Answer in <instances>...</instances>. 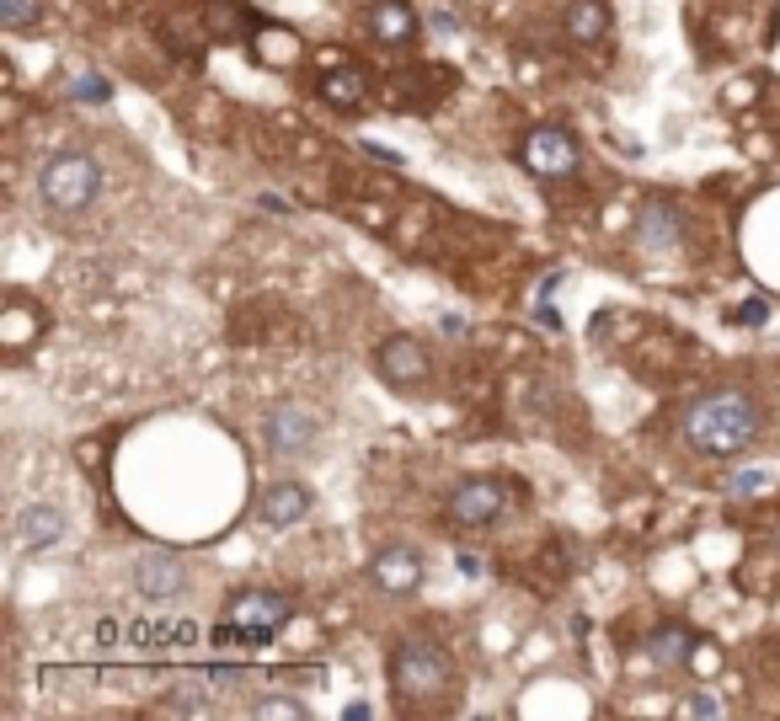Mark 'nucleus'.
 <instances>
[{
  "label": "nucleus",
  "mask_w": 780,
  "mask_h": 721,
  "mask_svg": "<svg viewBox=\"0 0 780 721\" xmlns=\"http://www.w3.org/2000/svg\"><path fill=\"white\" fill-rule=\"evenodd\" d=\"M684 444L695 455L738 459L765 439V406L748 391H706L684 406Z\"/></svg>",
  "instance_id": "nucleus-1"
},
{
  "label": "nucleus",
  "mask_w": 780,
  "mask_h": 721,
  "mask_svg": "<svg viewBox=\"0 0 780 721\" xmlns=\"http://www.w3.org/2000/svg\"><path fill=\"white\" fill-rule=\"evenodd\" d=\"M102 161L97 155H86V150H60V155H49L43 161V172H38V198H43V208L49 214H86L97 198H102Z\"/></svg>",
  "instance_id": "nucleus-2"
},
{
  "label": "nucleus",
  "mask_w": 780,
  "mask_h": 721,
  "mask_svg": "<svg viewBox=\"0 0 780 721\" xmlns=\"http://www.w3.org/2000/svg\"><path fill=\"white\" fill-rule=\"evenodd\" d=\"M450 679H455V662L433 636H406L390 653V684L401 700H433L450 690Z\"/></svg>",
  "instance_id": "nucleus-3"
},
{
  "label": "nucleus",
  "mask_w": 780,
  "mask_h": 721,
  "mask_svg": "<svg viewBox=\"0 0 780 721\" xmlns=\"http://www.w3.org/2000/svg\"><path fill=\"white\" fill-rule=\"evenodd\" d=\"M262 450L273 459H311L322 450V417L300 401H278L262 412Z\"/></svg>",
  "instance_id": "nucleus-4"
},
{
  "label": "nucleus",
  "mask_w": 780,
  "mask_h": 721,
  "mask_svg": "<svg viewBox=\"0 0 780 721\" xmlns=\"http://www.w3.org/2000/svg\"><path fill=\"white\" fill-rule=\"evenodd\" d=\"M289 620H294V598L278 589H247L225 604V636H241V642H267Z\"/></svg>",
  "instance_id": "nucleus-5"
},
{
  "label": "nucleus",
  "mask_w": 780,
  "mask_h": 721,
  "mask_svg": "<svg viewBox=\"0 0 780 721\" xmlns=\"http://www.w3.org/2000/svg\"><path fill=\"white\" fill-rule=\"evenodd\" d=\"M450 519L465 529H492L498 519H508V508H514V492H508V481H498V476H465L455 492H450Z\"/></svg>",
  "instance_id": "nucleus-6"
},
{
  "label": "nucleus",
  "mask_w": 780,
  "mask_h": 721,
  "mask_svg": "<svg viewBox=\"0 0 780 721\" xmlns=\"http://www.w3.org/2000/svg\"><path fill=\"white\" fill-rule=\"evenodd\" d=\"M524 166L534 172V177H573L578 172V161H583V150H578V139L562 129V124H540V129L524 134Z\"/></svg>",
  "instance_id": "nucleus-7"
},
{
  "label": "nucleus",
  "mask_w": 780,
  "mask_h": 721,
  "mask_svg": "<svg viewBox=\"0 0 780 721\" xmlns=\"http://www.w3.org/2000/svg\"><path fill=\"white\" fill-rule=\"evenodd\" d=\"M375 369H380V380L395 385V391H417V385L428 380L433 358H428V347H423L412 331H390L386 342L375 347Z\"/></svg>",
  "instance_id": "nucleus-8"
},
{
  "label": "nucleus",
  "mask_w": 780,
  "mask_h": 721,
  "mask_svg": "<svg viewBox=\"0 0 780 721\" xmlns=\"http://www.w3.org/2000/svg\"><path fill=\"white\" fill-rule=\"evenodd\" d=\"M369 583L386 593H417V583H423V551L406 545V540L380 545L375 561H369Z\"/></svg>",
  "instance_id": "nucleus-9"
},
{
  "label": "nucleus",
  "mask_w": 780,
  "mask_h": 721,
  "mask_svg": "<svg viewBox=\"0 0 780 721\" xmlns=\"http://www.w3.org/2000/svg\"><path fill=\"white\" fill-rule=\"evenodd\" d=\"M311 508H316V497H311V486H300V481H267L257 492V519L267 529L300 524Z\"/></svg>",
  "instance_id": "nucleus-10"
},
{
  "label": "nucleus",
  "mask_w": 780,
  "mask_h": 721,
  "mask_svg": "<svg viewBox=\"0 0 780 721\" xmlns=\"http://www.w3.org/2000/svg\"><path fill=\"white\" fill-rule=\"evenodd\" d=\"M134 589L144 593V598H155V604L183 598V593H188V561H183V556L155 551V556H144V561L134 567Z\"/></svg>",
  "instance_id": "nucleus-11"
},
{
  "label": "nucleus",
  "mask_w": 780,
  "mask_h": 721,
  "mask_svg": "<svg viewBox=\"0 0 780 721\" xmlns=\"http://www.w3.org/2000/svg\"><path fill=\"white\" fill-rule=\"evenodd\" d=\"M637 241L647 252H674L684 241V214L668 203V198H647L642 214H637Z\"/></svg>",
  "instance_id": "nucleus-12"
},
{
  "label": "nucleus",
  "mask_w": 780,
  "mask_h": 721,
  "mask_svg": "<svg viewBox=\"0 0 780 721\" xmlns=\"http://www.w3.org/2000/svg\"><path fill=\"white\" fill-rule=\"evenodd\" d=\"M16 540H22L27 551L60 545V540H65V508H54V503H27V508L16 514Z\"/></svg>",
  "instance_id": "nucleus-13"
},
{
  "label": "nucleus",
  "mask_w": 780,
  "mask_h": 721,
  "mask_svg": "<svg viewBox=\"0 0 780 721\" xmlns=\"http://www.w3.org/2000/svg\"><path fill=\"white\" fill-rule=\"evenodd\" d=\"M609 0H567V11H562V27H567V38L573 43H599V38H609Z\"/></svg>",
  "instance_id": "nucleus-14"
},
{
  "label": "nucleus",
  "mask_w": 780,
  "mask_h": 721,
  "mask_svg": "<svg viewBox=\"0 0 780 721\" xmlns=\"http://www.w3.org/2000/svg\"><path fill=\"white\" fill-rule=\"evenodd\" d=\"M369 33L380 43H412L417 38V11L406 0H375L369 5Z\"/></svg>",
  "instance_id": "nucleus-15"
},
{
  "label": "nucleus",
  "mask_w": 780,
  "mask_h": 721,
  "mask_svg": "<svg viewBox=\"0 0 780 721\" xmlns=\"http://www.w3.org/2000/svg\"><path fill=\"white\" fill-rule=\"evenodd\" d=\"M695 653V636L684 631V625H663V631H652L647 636V657L657 668H684Z\"/></svg>",
  "instance_id": "nucleus-16"
},
{
  "label": "nucleus",
  "mask_w": 780,
  "mask_h": 721,
  "mask_svg": "<svg viewBox=\"0 0 780 721\" xmlns=\"http://www.w3.org/2000/svg\"><path fill=\"white\" fill-rule=\"evenodd\" d=\"M322 91H326V102L331 107H358L364 102V91H369V75L358 65H342V69H331L322 80Z\"/></svg>",
  "instance_id": "nucleus-17"
},
{
  "label": "nucleus",
  "mask_w": 780,
  "mask_h": 721,
  "mask_svg": "<svg viewBox=\"0 0 780 721\" xmlns=\"http://www.w3.org/2000/svg\"><path fill=\"white\" fill-rule=\"evenodd\" d=\"M43 16H49V0H0L5 33H33V27H43Z\"/></svg>",
  "instance_id": "nucleus-18"
},
{
  "label": "nucleus",
  "mask_w": 780,
  "mask_h": 721,
  "mask_svg": "<svg viewBox=\"0 0 780 721\" xmlns=\"http://www.w3.org/2000/svg\"><path fill=\"white\" fill-rule=\"evenodd\" d=\"M765 492H776V470L765 465H743L727 476V497H765Z\"/></svg>",
  "instance_id": "nucleus-19"
},
{
  "label": "nucleus",
  "mask_w": 780,
  "mask_h": 721,
  "mask_svg": "<svg viewBox=\"0 0 780 721\" xmlns=\"http://www.w3.org/2000/svg\"><path fill=\"white\" fill-rule=\"evenodd\" d=\"M70 97H75V102L102 107V102H113V80H108V75H97V69H91V75H75V80H70Z\"/></svg>",
  "instance_id": "nucleus-20"
},
{
  "label": "nucleus",
  "mask_w": 780,
  "mask_h": 721,
  "mask_svg": "<svg viewBox=\"0 0 780 721\" xmlns=\"http://www.w3.org/2000/svg\"><path fill=\"white\" fill-rule=\"evenodd\" d=\"M209 27L219 33V38H236L247 22H241V5L236 0H209Z\"/></svg>",
  "instance_id": "nucleus-21"
},
{
  "label": "nucleus",
  "mask_w": 780,
  "mask_h": 721,
  "mask_svg": "<svg viewBox=\"0 0 780 721\" xmlns=\"http://www.w3.org/2000/svg\"><path fill=\"white\" fill-rule=\"evenodd\" d=\"M257 717H311V711H305V706H300V700H284V695H267V700H257Z\"/></svg>",
  "instance_id": "nucleus-22"
},
{
  "label": "nucleus",
  "mask_w": 780,
  "mask_h": 721,
  "mask_svg": "<svg viewBox=\"0 0 780 721\" xmlns=\"http://www.w3.org/2000/svg\"><path fill=\"white\" fill-rule=\"evenodd\" d=\"M732 321H738V327H765V321H770V305H765V300H743V311H732Z\"/></svg>",
  "instance_id": "nucleus-23"
},
{
  "label": "nucleus",
  "mask_w": 780,
  "mask_h": 721,
  "mask_svg": "<svg viewBox=\"0 0 780 721\" xmlns=\"http://www.w3.org/2000/svg\"><path fill=\"white\" fill-rule=\"evenodd\" d=\"M684 717H721V700H712V695H690V700H684Z\"/></svg>",
  "instance_id": "nucleus-24"
},
{
  "label": "nucleus",
  "mask_w": 780,
  "mask_h": 721,
  "mask_svg": "<svg viewBox=\"0 0 780 721\" xmlns=\"http://www.w3.org/2000/svg\"><path fill=\"white\" fill-rule=\"evenodd\" d=\"M455 567L465 572V578H481V556H470V551H465V556H455Z\"/></svg>",
  "instance_id": "nucleus-25"
}]
</instances>
